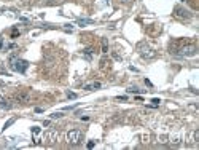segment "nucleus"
Returning <instances> with one entry per match:
<instances>
[{
  "label": "nucleus",
  "mask_w": 199,
  "mask_h": 150,
  "mask_svg": "<svg viewBox=\"0 0 199 150\" xmlns=\"http://www.w3.org/2000/svg\"><path fill=\"white\" fill-rule=\"evenodd\" d=\"M172 53L180 56V57H191V56H196V54H198V46L190 43V45H185V46L177 48L175 51H172Z\"/></svg>",
  "instance_id": "1"
},
{
  "label": "nucleus",
  "mask_w": 199,
  "mask_h": 150,
  "mask_svg": "<svg viewBox=\"0 0 199 150\" xmlns=\"http://www.w3.org/2000/svg\"><path fill=\"white\" fill-rule=\"evenodd\" d=\"M10 67H11V70H14L18 73H24L29 67V62L24 61V59H19V57H13L11 62H10Z\"/></svg>",
  "instance_id": "2"
},
{
  "label": "nucleus",
  "mask_w": 199,
  "mask_h": 150,
  "mask_svg": "<svg viewBox=\"0 0 199 150\" xmlns=\"http://www.w3.org/2000/svg\"><path fill=\"white\" fill-rule=\"evenodd\" d=\"M81 137H83V134H81L80 130H70L69 133H67V142H69L70 145L80 144V142H81Z\"/></svg>",
  "instance_id": "3"
},
{
  "label": "nucleus",
  "mask_w": 199,
  "mask_h": 150,
  "mask_svg": "<svg viewBox=\"0 0 199 150\" xmlns=\"http://www.w3.org/2000/svg\"><path fill=\"white\" fill-rule=\"evenodd\" d=\"M137 50H139V53H140V56H142L143 59H151V57H154V54H156L153 50H151L146 43H143V42L137 45Z\"/></svg>",
  "instance_id": "4"
},
{
  "label": "nucleus",
  "mask_w": 199,
  "mask_h": 150,
  "mask_svg": "<svg viewBox=\"0 0 199 150\" xmlns=\"http://www.w3.org/2000/svg\"><path fill=\"white\" fill-rule=\"evenodd\" d=\"M174 15L177 18H182V19H188V18L191 16L190 11H188L187 8H183V7H175V8H174Z\"/></svg>",
  "instance_id": "5"
},
{
  "label": "nucleus",
  "mask_w": 199,
  "mask_h": 150,
  "mask_svg": "<svg viewBox=\"0 0 199 150\" xmlns=\"http://www.w3.org/2000/svg\"><path fill=\"white\" fill-rule=\"evenodd\" d=\"M14 101H18V102H29V101H30V94H29V93H18L16 96H14Z\"/></svg>",
  "instance_id": "6"
},
{
  "label": "nucleus",
  "mask_w": 199,
  "mask_h": 150,
  "mask_svg": "<svg viewBox=\"0 0 199 150\" xmlns=\"http://www.w3.org/2000/svg\"><path fill=\"white\" fill-rule=\"evenodd\" d=\"M100 86H102L100 81H91V83L85 85V89H86V91H94V89H99Z\"/></svg>",
  "instance_id": "7"
},
{
  "label": "nucleus",
  "mask_w": 199,
  "mask_h": 150,
  "mask_svg": "<svg viewBox=\"0 0 199 150\" xmlns=\"http://www.w3.org/2000/svg\"><path fill=\"white\" fill-rule=\"evenodd\" d=\"M0 107H2V109H5V110H10V109H11V104H10L7 99H3V97L0 96Z\"/></svg>",
  "instance_id": "8"
},
{
  "label": "nucleus",
  "mask_w": 199,
  "mask_h": 150,
  "mask_svg": "<svg viewBox=\"0 0 199 150\" xmlns=\"http://www.w3.org/2000/svg\"><path fill=\"white\" fill-rule=\"evenodd\" d=\"M78 24L80 26H86V24H94L93 19H78Z\"/></svg>",
  "instance_id": "9"
},
{
  "label": "nucleus",
  "mask_w": 199,
  "mask_h": 150,
  "mask_svg": "<svg viewBox=\"0 0 199 150\" xmlns=\"http://www.w3.org/2000/svg\"><path fill=\"white\" fill-rule=\"evenodd\" d=\"M102 53H108V43H107L105 38L102 40Z\"/></svg>",
  "instance_id": "10"
},
{
  "label": "nucleus",
  "mask_w": 199,
  "mask_h": 150,
  "mask_svg": "<svg viewBox=\"0 0 199 150\" xmlns=\"http://www.w3.org/2000/svg\"><path fill=\"white\" fill-rule=\"evenodd\" d=\"M14 122H16V118H11V120H8V122L5 123V126H3V131L7 130V128H10V126H11V125H13V123H14Z\"/></svg>",
  "instance_id": "11"
},
{
  "label": "nucleus",
  "mask_w": 199,
  "mask_h": 150,
  "mask_svg": "<svg viewBox=\"0 0 199 150\" xmlns=\"http://www.w3.org/2000/svg\"><path fill=\"white\" fill-rule=\"evenodd\" d=\"M127 91H129V93H135V94H139V93H140V89H139L137 86H131V88L127 89Z\"/></svg>",
  "instance_id": "12"
},
{
  "label": "nucleus",
  "mask_w": 199,
  "mask_h": 150,
  "mask_svg": "<svg viewBox=\"0 0 199 150\" xmlns=\"http://www.w3.org/2000/svg\"><path fill=\"white\" fill-rule=\"evenodd\" d=\"M83 53H85L88 57H91V56H93V53H94V51H93V48H86L85 51H83Z\"/></svg>",
  "instance_id": "13"
},
{
  "label": "nucleus",
  "mask_w": 199,
  "mask_h": 150,
  "mask_svg": "<svg viewBox=\"0 0 199 150\" xmlns=\"http://www.w3.org/2000/svg\"><path fill=\"white\" fill-rule=\"evenodd\" d=\"M151 102H153V106H159L161 99H158V97H153V99H151Z\"/></svg>",
  "instance_id": "14"
},
{
  "label": "nucleus",
  "mask_w": 199,
  "mask_h": 150,
  "mask_svg": "<svg viewBox=\"0 0 199 150\" xmlns=\"http://www.w3.org/2000/svg\"><path fill=\"white\" fill-rule=\"evenodd\" d=\"M61 117H62V114H61V112H54V114L51 115V118H61Z\"/></svg>",
  "instance_id": "15"
},
{
  "label": "nucleus",
  "mask_w": 199,
  "mask_h": 150,
  "mask_svg": "<svg viewBox=\"0 0 199 150\" xmlns=\"http://www.w3.org/2000/svg\"><path fill=\"white\" fill-rule=\"evenodd\" d=\"M40 131H41V130L38 128V126H33V128H32V133H33V134H38Z\"/></svg>",
  "instance_id": "16"
},
{
  "label": "nucleus",
  "mask_w": 199,
  "mask_h": 150,
  "mask_svg": "<svg viewBox=\"0 0 199 150\" xmlns=\"http://www.w3.org/2000/svg\"><path fill=\"white\" fill-rule=\"evenodd\" d=\"M67 97H69V99H77V94L75 93H67Z\"/></svg>",
  "instance_id": "17"
},
{
  "label": "nucleus",
  "mask_w": 199,
  "mask_h": 150,
  "mask_svg": "<svg viewBox=\"0 0 199 150\" xmlns=\"http://www.w3.org/2000/svg\"><path fill=\"white\" fill-rule=\"evenodd\" d=\"M94 145H96V142H94V141H89V142H88V149H93Z\"/></svg>",
  "instance_id": "18"
},
{
  "label": "nucleus",
  "mask_w": 199,
  "mask_h": 150,
  "mask_svg": "<svg viewBox=\"0 0 199 150\" xmlns=\"http://www.w3.org/2000/svg\"><path fill=\"white\" fill-rule=\"evenodd\" d=\"M18 35H19V32H18V30H13V35H11V37H13V38H16V37H18Z\"/></svg>",
  "instance_id": "19"
},
{
  "label": "nucleus",
  "mask_w": 199,
  "mask_h": 150,
  "mask_svg": "<svg viewBox=\"0 0 199 150\" xmlns=\"http://www.w3.org/2000/svg\"><path fill=\"white\" fill-rule=\"evenodd\" d=\"M116 99H120V101H126V96H118Z\"/></svg>",
  "instance_id": "20"
},
{
  "label": "nucleus",
  "mask_w": 199,
  "mask_h": 150,
  "mask_svg": "<svg viewBox=\"0 0 199 150\" xmlns=\"http://www.w3.org/2000/svg\"><path fill=\"white\" fill-rule=\"evenodd\" d=\"M2 46H3V42H2V37H0V48H2Z\"/></svg>",
  "instance_id": "21"
},
{
  "label": "nucleus",
  "mask_w": 199,
  "mask_h": 150,
  "mask_svg": "<svg viewBox=\"0 0 199 150\" xmlns=\"http://www.w3.org/2000/svg\"><path fill=\"white\" fill-rule=\"evenodd\" d=\"M124 2H129V0H124Z\"/></svg>",
  "instance_id": "22"
}]
</instances>
